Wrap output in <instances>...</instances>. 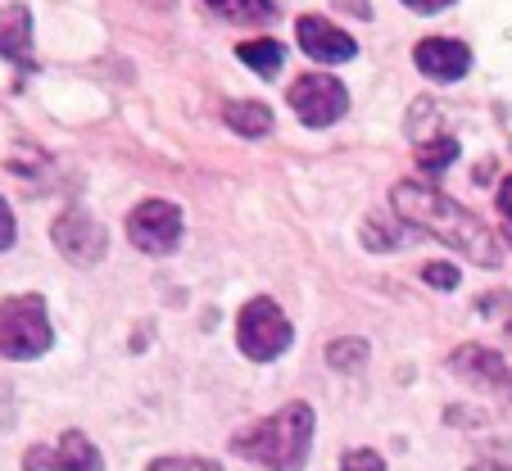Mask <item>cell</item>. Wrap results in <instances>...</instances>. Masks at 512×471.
<instances>
[{
  "mask_svg": "<svg viewBox=\"0 0 512 471\" xmlns=\"http://www.w3.org/2000/svg\"><path fill=\"white\" fill-rule=\"evenodd\" d=\"M413 64L422 68L431 82H458L472 68V46L454 37H431L413 50Z\"/></svg>",
  "mask_w": 512,
  "mask_h": 471,
  "instance_id": "obj_10",
  "label": "cell"
},
{
  "mask_svg": "<svg viewBox=\"0 0 512 471\" xmlns=\"http://www.w3.org/2000/svg\"><path fill=\"white\" fill-rule=\"evenodd\" d=\"M458 159V141L454 136H426L422 145H417V164L422 168H449Z\"/></svg>",
  "mask_w": 512,
  "mask_h": 471,
  "instance_id": "obj_17",
  "label": "cell"
},
{
  "mask_svg": "<svg viewBox=\"0 0 512 471\" xmlns=\"http://www.w3.org/2000/svg\"><path fill=\"white\" fill-rule=\"evenodd\" d=\"M50 241L55 250L64 254L68 263H78V268H96L100 259L109 254V231L100 218H91L87 209H64L50 227Z\"/></svg>",
  "mask_w": 512,
  "mask_h": 471,
  "instance_id": "obj_5",
  "label": "cell"
},
{
  "mask_svg": "<svg viewBox=\"0 0 512 471\" xmlns=\"http://www.w3.org/2000/svg\"><path fill=\"white\" fill-rule=\"evenodd\" d=\"M295 32H300V50L309 59H318V64H345V59L358 55V41L349 32H340L336 23L318 19V14H304L295 23Z\"/></svg>",
  "mask_w": 512,
  "mask_h": 471,
  "instance_id": "obj_9",
  "label": "cell"
},
{
  "mask_svg": "<svg viewBox=\"0 0 512 471\" xmlns=\"http://www.w3.org/2000/svg\"><path fill=\"white\" fill-rule=\"evenodd\" d=\"M449 367H454L463 381L485 385V390H512V367L503 363L494 349H485V345H463V349H454Z\"/></svg>",
  "mask_w": 512,
  "mask_h": 471,
  "instance_id": "obj_11",
  "label": "cell"
},
{
  "mask_svg": "<svg viewBox=\"0 0 512 471\" xmlns=\"http://www.w3.org/2000/svg\"><path fill=\"white\" fill-rule=\"evenodd\" d=\"M390 204H395V213L408 227L454 245L458 254H472L481 268H499L503 263V250L490 236V227H485L476 213H467L458 200H449V195L431 191V186H422V182H399L395 191H390Z\"/></svg>",
  "mask_w": 512,
  "mask_h": 471,
  "instance_id": "obj_1",
  "label": "cell"
},
{
  "mask_svg": "<svg viewBox=\"0 0 512 471\" xmlns=\"http://www.w3.org/2000/svg\"><path fill=\"white\" fill-rule=\"evenodd\" d=\"M327 363L336 367V372H358V367L368 363V340H331Z\"/></svg>",
  "mask_w": 512,
  "mask_h": 471,
  "instance_id": "obj_16",
  "label": "cell"
},
{
  "mask_svg": "<svg viewBox=\"0 0 512 471\" xmlns=\"http://www.w3.org/2000/svg\"><path fill=\"white\" fill-rule=\"evenodd\" d=\"M23 471H105V458L82 431H64L55 444H32Z\"/></svg>",
  "mask_w": 512,
  "mask_h": 471,
  "instance_id": "obj_8",
  "label": "cell"
},
{
  "mask_svg": "<svg viewBox=\"0 0 512 471\" xmlns=\"http://www.w3.org/2000/svg\"><path fill=\"white\" fill-rule=\"evenodd\" d=\"M145 471H223V467L209 458H155Z\"/></svg>",
  "mask_w": 512,
  "mask_h": 471,
  "instance_id": "obj_20",
  "label": "cell"
},
{
  "mask_svg": "<svg viewBox=\"0 0 512 471\" xmlns=\"http://www.w3.org/2000/svg\"><path fill=\"white\" fill-rule=\"evenodd\" d=\"M404 5H408L413 14H440V10H449L454 0H404Z\"/></svg>",
  "mask_w": 512,
  "mask_h": 471,
  "instance_id": "obj_23",
  "label": "cell"
},
{
  "mask_svg": "<svg viewBox=\"0 0 512 471\" xmlns=\"http://www.w3.org/2000/svg\"><path fill=\"white\" fill-rule=\"evenodd\" d=\"M50 313L41 295H10L0 299V354L5 358H37L50 349Z\"/></svg>",
  "mask_w": 512,
  "mask_h": 471,
  "instance_id": "obj_3",
  "label": "cell"
},
{
  "mask_svg": "<svg viewBox=\"0 0 512 471\" xmlns=\"http://www.w3.org/2000/svg\"><path fill=\"white\" fill-rule=\"evenodd\" d=\"M422 277H426V286H435V290H454L458 286V268H454V263H426Z\"/></svg>",
  "mask_w": 512,
  "mask_h": 471,
  "instance_id": "obj_21",
  "label": "cell"
},
{
  "mask_svg": "<svg viewBox=\"0 0 512 471\" xmlns=\"http://www.w3.org/2000/svg\"><path fill=\"white\" fill-rule=\"evenodd\" d=\"M218 19H232V23H272L277 19V5L272 0H204Z\"/></svg>",
  "mask_w": 512,
  "mask_h": 471,
  "instance_id": "obj_15",
  "label": "cell"
},
{
  "mask_svg": "<svg viewBox=\"0 0 512 471\" xmlns=\"http://www.w3.org/2000/svg\"><path fill=\"white\" fill-rule=\"evenodd\" d=\"M14 245V213H10V204L0 200V250H10Z\"/></svg>",
  "mask_w": 512,
  "mask_h": 471,
  "instance_id": "obj_22",
  "label": "cell"
},
{
  "mask_svg": "<svg viewBox=\"0 0 512 471\" xmlns=\"http://www.w3.org/2000/svg\"><path fill=\"white\" fill-rule=\"evenodd\" d=\"M363 245L368 250H390V245H399V227H390V218H368L363 222Z\"/></svg>",
  "mask_w": 512,
  "mask_h": 471,
  "instance_id": "obj_18",
  "label": "cell"
},
{
  "mask_svg": "<svg viewBox=\"0 0 512 471\" xmlns=\"http://www.w3.org/2000/svg\"><path fill=\"white\" fill-rule=\"evenodd\" d=\"M290 340H295V327H290L286 313H281L268 295H254L250 304L241 308V318H236V345H241L245 358L272 363V358H281L290 349Z\"/></svg>",
  "mask_w": 512,
  "mask_h": 471,
  "instance_id": "obj_4",
  "label": "cell"
},
{
  "mask_svg": "<svg viewBox=\"0 0 512 471\" xmlns=\"http://www.w3.org/2000/svg\"><path fill=\"white\" fill-rule=\"evenodd\" d=\"M0 55L32 68V10L28 5H5L0 10Z\"/></svg>",
  "mask_w": 512,
  "mask_h": 471,
  "instance_id": "obj_12",
  "label": "cell"
},
{
  "mask_svg": "<svg viewBox=\"0 0 512 471\" xmlns=\"http://www.w3.org/2000/svg\"><path fill=\"white\" fill-rule=\"evenodd\" d=\"M236 55H241V64H250L259 77H277L281 64H286V46L272 37H254V41H241L236 46Z\"/></svg>",
  "mask_w": 512,
  "mask_h": 471,
  "instance_id": "obj_14",
  "label": "cell"
},
{
  "mask_svg": "<svg viewBox=\"0 0 512 471\" xmlns=\"http://www.w3.org/2000/svg\"><path fill=\"white\" fill-rule=\"evenodd\" d=\"M127 241L141 254H173L182 241V209L168 200H145L127 213Z\"/></svg>",
  "mask_w": 512,
  "mask_h": 471,
  "instance_id": "obj_7",
  "label": "cell"
},
{
  "mask_svg": "<svg viewBox=\"0 0 512 471\" xmlns=\"http://www.w3.org/2000/svg\"><path fill=\"white\" fill-rule=\"evenodd\" d=\"M472 471H512V467H499V462H476Z\"/></svg>",
  "mask_w": 512,
  "mask_h": 471,
  "instance_id": "obj_26",
  "label": "cell"
},
{
  "mask_svg": "<svg viewBox=\"0 0 512 471\" xmlns=\"http://www.w3.org/2000/svg\"><path fill=\"white\" fill-rule=\"evenodd\" d=\"M223 118H227V127L241 136H268L272 132V109L259 105V100H232V105H223Z\"/></svg>",
  "mask_w": 512,
  "mask_h": 471,
  "instance_id": "obj_13",
  "label": "cell"
},
{
  "mask_svg": "<svg viewBox=\"0 0 512 471\" xmlns=\"http://www.w3.org/2000/svg\"><path fill=\"white\" fill-rule=\"evenodd\" d=\"M336 10L354 14V19H372V5H368V0H336Z\"/></svg>",
  "mask_w": 512,
  "mask_h": 471,
  "instance_id": "obj_24",
  "label": "cell"
},
{
  "mask_svg": "<svg viewBox=\"0 0 512 471\" xmlns=\"http://www.w3.org/2000/svg\"><path fill=\"white\" fill-rule=\"evenodd\" d=\"M290 109L309 127H331L345 118L349 91L340 87V77H331V73H304L290 82Z\"/></svg>",
  "mask_w": 512,
  "mask_h": 471,
  "instance_id": "obj_6",
  "label": "cell"
},
{
  "mask_svg": "<svg viewBox=\"0 0 512 471\" xmlns=\"http://www.w3.org/2000/svg\"><path fill=\"white\" fill-rule=\"evenodd\" d=\"M499 213L512 222V177H503V186H499Z\"/></svg>",
  "mask_w": 512,
  "mask_h": 471,
  "instance_id": "obj_25",
  "label": "cell"
},
{
  "mask_svg": "<svg viewBox=\"0 0 512 471\" xmlns=\"http://www.w3.org/2000/svg\"><path fill=\"white\" fill-rule=\"evenodd\" d=\"M503 331H508V340H512V322H503Z\"/></svg>",
  "mask_w": 512,
  "mask_h": 471,
  "instance_id": "obj_27",
  "label": "cell"
},
{
  "mask_svg": "<svg viewBox=\"0 0 512 471\" xmlns=\"http://www.w3.org/2000/svg\"><path fill=\"white\" fill-rule=\"evenodd\" d=\"M340 471H386V462H381L377 449H349L340 458Z\"/></svg>",
  "mask_w": 512,
  "mask_h": 471,
  "instance_id": "obj_19",
  "label": "cell"
},
{
  "mask_svg": "<svg viewBox=\"0 0 512 471\" xmlns=\"http://www.w3.org/2000/svg\"><path fill=\"white\" fill-rule=\"evenodd\" d=\"M232 449L268 471H304L309 449H313V408L304 399L277 408L272 417H263L250 431L236 435Z\"/></svg>",
  "mask_w": 512,
  "mask_h": 471,
  "instance_id": "obj_2",
  "label": "cell"
}]
</instances>
